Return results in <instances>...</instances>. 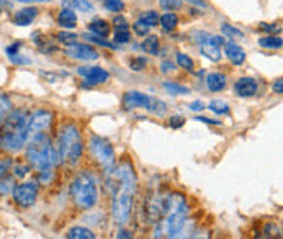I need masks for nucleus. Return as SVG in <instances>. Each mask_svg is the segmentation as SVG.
Listing matches in <instances>:
<instances>
[{
	"label": "nucleus",
	"instance_id": "obj_1",
	"mask_svg": "<svg viewBox=\"0 0 283 239\" xmlns=\"http://www.w3.org/2000/svg\"><path fill=\"white\" fill-rule=\"evenodd\" d=\"M110 190L113 193L112 200V216L116 224H126L131 218L133 200L137 188V177L134 166L131 161H121L115 164L112 172H108Z\"/></svg>",
	"mask_w": 283,
	"mask_h": 239
},
{
	"label": "nucleus",
	"instance_id": "obj_2",
	"mask_svg": "<svg viewBox=\"0 0 283 239\" xmlns=\"http://www.w3.org/2000/svg\"><path fill=\"white\" fill-rule=\"evenodd\" d=\"M188 203L182 193H172L165 196L164 212L159 218L156 228V239H172L180 233V229L187 224Z\"/></svg>",
	"mask_w": 283,
	"mask_h": 239
},
{
	"label": "nucleus",
	"instance_id": "obj_3",
	"mask_svg": "<svg viewBox=\"0 0 283 239\" xmlns=\"http://www.w3.org/2000/svg\"><path fill=\"white\" fill-rule=\"evenodd\" d=\"M30 136L28 130V115L23 110L12 111L5 118L2 131H0V146L5 151L15 152L26 146Z\"/></svg>",
	"mask_w": 283,
	"mask_h": 239
},
{
	"label": "nucleus",
	"instance_id": "obj_4",
	"mask_svg": "<svg viewBox=\"0 0 283 239\" xmlns=\"http://www.w3.org/2000/svg\"><path fill=\"white\" fill-rule=\"evenodd\" d=\"M26 159L36 171H51L59 163L58 149L46 133H36L26 146Z\"/></svg>",
	"mask_w": 283,
	"mask_h": 239
},
{
	"label": "nucleus",
	"instance_id": "obj_5",
	"mask_svg": "<svg viewBox=\"0 0 283 239\" xmlns=\"http://www.w3.org/2000/svg\"><path fill=\"white\" fill-rule=\"evenodd\" d=\"M59 161L67 163L71 166H77L84 154V143H82L80 130L74 123H67L63 126L59 133L58 143Z\"/></svg>",
	"mask_w": 283,
	"mask_h": 239
},
{
	"label": "nucleus",
	"instance_id": "obj_6",
	"mask_svg": "<svg viewBox=\"0 0 283 239\" xmlns=\"http://www.w3.org/2000/svg\"><path fill=\"white\" fill-rule=\"evenodd\" d=\"M71 196L79 208H84V210L92 208L97 203V198H99L97 182L93 179V175L88 172H80L75 175V179L71 184Z\"/></svg>",
	"mask_w": 283,
	"mask_h": 239
},
{
	"label": "nucleus",
	"instance_id": "obj_7",
	"mask_svg": "<svg viewBox=\"0 0 283 239\" xmlns=\"http://www.w3.org/2000/svg\"><path fill=\"white\" fill-rule=\"evenodd\" d=\"M88 147H90L92 157L99 163V166L105 171V174L112 172V169L116 164L115 159V151L113 146L110 144L108 139L102 138L99 135H92L90 136V143H88Z\"/></svg>",
	"mask_w": 283,
	"mask_h": 239
},
{
	"label": "nucleus",
	"instance_id": "obj_8",
	"mask_svg": "<svg viewBox=\"0 0 283 239\" xmlns=\"http://www.w3.org/2000/svg\"><path fill=\"white\" fill-rule=\"evenodd\" d=\"M39 192V187L36 182H25L13 188V200H15L20 207H31L34 200H36Z\"/></svg>",
	"mask_w": 283,
	"mask_h": 239
},
{
	"label": "nucleus",
	"instance_id": "obj_9",
	"mask_svg": "<svg viewBox=\"0 0 283 239\" xmlns=\"http://www.w3.org/2000/svg\"><path fill=\"white\" fill-rule=\"evenodd\" d=\"M197 43L200 45V51L205 56V58H208L210 61H219L221 59V46L218 45L216 36H211L208 33H202L200 31L197 34Z\"/></svg>",
	"mask_w": 283,
	"mask_h": 239
},
{
	"label": "nucleus",
	"instance_id": "obj_10",
	"mask_svg": "<svg viewBox=\"0 0 283 239\" xmlns=\"http://www.w3.org/2000/svg\"><path fill=\"white\" fill-rule=\"evenodd\" d=\"M66 54L72 59H79V61H93L99 58V53L97 49L90 45L85 43H74L69 45L66 49Z\"/></svg>",
	"mask_w": 283,
	"mask_h": 239
},
{
	"label": "nucleus",
	"instance_id": "obj_11",
	"mask_svg": "<svg viewBox=\"0 0 283 239\" xmlns=\"http://www.w3.org/2000/svg\"><path fill=\"white\" fill-rule=\"evenodd\" d=\"M53 120V113L48 110H36L34 113L28 116V130L30 135H36V133H43L48 126H50Z\"/></svg>",
	"mask_w": 283,
	"mask_h": 239
},
{
	"label": "nucleus",
	"instance_id": "obj_12",
	"mask_svg": "<svg viewBox=\"0 0 283 239\" xmlns=\"http://www.w3.org/2000/svg\"><path fill=\"white\" fill-rule=\"evenodd\" d=\"M123 107H125V110H136V108L149 110L151 97L143 92H137V90H129L123 97Z\"/></svg>",
	"mask_w": 283,
	"mask_h": 239
},
{
	"label": "nucleus",
	"instance_id": "obj_13",
	"mask_svg": "<svg viewBox=\"0 0 283 239\" xmlns=\"http://www.w3.org/2000/svg\"><path fill=\"white\" fill-rule=\"evenodd\" d=\"M77 72L85 77L87 84H90V86H99V84H103L108 81L110 74L105 71V69H102L99 66H84V67H79Z\"/></svg>",
	"mask_w": 283,
	"mask_h": 239
},
{
	"label": "nucleus",
	"instance_id": "obj_14",
	"mask_svg": "<svg viewBox=\"0 0 283 239\" xmlns=\"http://www.w3.org/2000/svg\"><path fill=\"white\" fill-rule=\"evenodd\" d=\"M259 82L254 77H241L239 81L234 82V92L239 97H252L257 94Z\"/></svg>",
	"mask_w": 283,
	"mask_h": 239
},
{
	"label": "nucleus",
	"instance_id": "obj_15",
	"mask_svg": "<svg viewBox=\"0 0 283 239\" xmlns=\"http://www.w3.org/2000/svg\"><path fill=\"white\" fill-rule=\"evenodd\" d=\"M224 53H226V58L229 59L234 66H241L246 61L244 49L238 43H232V41H227V43L224 45Z\"/></svg>",
	"mask_w": 283,
	"mask_h": 239
},
{
	"label": "nucleus",
	"instance_id": "obj_16",
	"mask_svg": "<svg viewBox=\"0 0 283 239\" xmlns=\"http://www.w3.org/2000/svg\"><path fill=\"white\" fill-rule=\"evenodd\" d=\"M39 10L36 7H25V9L18 10L15 13V17H13V23L18 25V26H28L33 23V20L38 17Z\"/></svg>",
	"mask_w": 283,
	"mask_h": 239
},
{
	"label": "nucleus",
	"instance_id": "obj_17",
	"mask_svg": "<svg viewBox=\"0 0 283 239\" xmlns=\"http://www.w3.org/2000/svg\"><path fill=\"white\" fill-rule=\"evenodd\" d=\"M58 23H59V26L66 28V30L69 31L77 25V15H75V12L72 9H66L64 7L58 15Z\"/></svg>",
	"mask_w": 283,
	"mask_h": 239
},
{
	"label": "nucleus",
	"instance_id": "obj_18",
	"mask_svg": "<svg viewBox=\"0 0 283 239\" xmlns=\"http://www.w3.org/2000/svg\"><path fill=\"white\" fill-rule=\"evenodd\" d=\"M227 84V79L224 74L221 72H211L206 75V87H208L211 92H221Z\"/></svg>",
	"mask_w": 283,
	"mask_h": 239
},
{
	"label": "nucleus",
	"instance_id": "obj_19",
	"mask_svg": "<svg viewBox=\"0 0 283 239\" xmlns=\"http://www.w3.org/2000/svg\"><path fill=\"white\" fill-rule=\"evenodd\" d=\"M88 28H90L92 34L100 36V38H107L110 33V23L107 20H102V18H95L93 22L88 25Z\"/></svg>",
	"mask_w": 283,
	"mask_h": 239
},
{
	"label": "nucleus",
	"instance_id": "obj_20",
	"mask_svg": "<svg viewBox=\"0 0 283 239\" xmlns=\"http://www.w3.org/2000/svg\"><path fill=\"white\" fill-rule=\"evenodd\" d=\"M67 239H97L93 231L84 226H74L67 231Z\"/></svg>",
	"mask_w": 283,
	"mask_h": 239
},
{
	"label": "nucleus",
	"instance_id": "obj_21",
	"mask_svg": "<svg viewBox=\"0 0 283 239\" xmlns=\"http://www.w3.org/2000/svg\"><path fill=\"white\" fill-rule=\"evenodd\" d=\"M159 22H161V26L165 31H174L177 28V25H178V17L174 12H167L159 18Z\"/></svg>",
	"mask_w": 283,
	"mask_h": 239
},
{
	"label": "nucleus",
	"instance_id": "obj_22",
	"mask_svg": "<svg viewBox=\"0 0 283 239\" xmlns=\"http://www.w3.org/2000/svg\"><path fill=\"white\" fill-rule=\"evenodd\" d=\"M141 48H143L148 54L156 56V54L159 53V38L154 36V34H151V36H146V39L143 41Z\"/></svg>",
	"mask_w": 283,
	"mask_h": 239
},
{
	"label": "nucleus",
	"instance_id": "obj_23",
	"mask_svg": "<svg viewBox=\"0 0 283 239\" xmlns=\"http://www.w3.org/2000/svg\"><path fill=\"white\" fill-rule=\"evenodd\" d=\"M221 31H223L224 36L231 38V39H243L244 38V33L239 30V28L232 26L229 23H221Z\"/></svg>",
	"mask_w": 283,
	"mask_h": 239
},
{
	"label": "nucleus",
	"instance_id": "obj_24",
	"mask_svg": "<svg viewBox=\"0 0 283 239\" xmlns=\"http://www.w3.org/2000/svg\"><path fill=\"white\" fill-rule=\"evenodd\" d=\"M164 89L172 95H187L190 92L188 87H185L182 84H177V82H170V81L164 82Z\"/></svg>",
	"mask_w": 283,
	"mask_h": 239
},
{
	"label": "nucleus",
	"instance_id": "obj_25",
	"mask_svg": "<svg viewBox=\"0 0 283 239\" xmlns=\"http://www.w3.org/2000/svg\"><path fill=\"white\" fill-rule=\"evenodd\" d=\"M129 39H131V33L128 30V23L118 25L115 28V41L116 43H129Z\"/></svg>",
	"mask_w": 283,
	"mask_h": 239
},
{
	"label": "nucleus",
	"instance_id": "obj_26",
	"mask_svg": "<svg viewBox=\"0 0 283 239\" xmlns=\"http://www.w3.org/2000/svg\"><path fill=\"white\" fill-rule=\"evenodd\" d=\"M259 45L262 48H268V49H280L281 48V38L280 36H275V34H272V36H264L259 39Z\"/></svg>",
	"mask_w": 283,
	"mask_h": 239
},
{
	"label": "nucleus",
	"instance_id": "obj_27",
	"mask_svg": "<svg viewBox=\"0 0 283 239\" xmlns=\"http://www.w3.org/2000/svg\"><path fill=\"white\" fill-rule=\"evenodd\" d=\"M208 108L216 115H227L229 113V105H227L224 100H211Z\"/></svg>",
	"mask_w": 283,
	"mask_h": 239
},
{
	"label": "nucleus",
	"instance_id": "obj_28",
	"mask_svg": "<svg viewBox=\"0 0 283 239\" xmlns=\"http://www.w3.org/2000/svg\"><path fill=\"white\" fill-rule=\"evenodd\" d=\"M149 111L154 115H159L162 116L165 111H167V105H165L162 100H159V98H153L151 97V107H149Z\"/></svg>",
	"mask_w": 283,
	"mask_h": 239
},
{
	"label": "nucleus",
	"instance_id": "obj_29",
	"mask_svg": "<svg viewBox=\"0 0 283 239\" xmlns=\"http://www.w3.org/2000/svg\"><path fill=\"white\" fill-rule=\"evenodd\" d=\"M141 22H144L146 23L149 28H153V26H156L157 23H159V13L157 12H154V10H149V12H144V13H141Z\"/></svg>",
	"mask_w": 283,
	"mask_h": 239
},
{
	"label": "nucleus",
	"instance_id": "obj_30",
	"mask_svg": "<svg viewBox=\"0 0 283 239\" xmlns=\"http://www.w3.org/2000/svg\"><path fill=\"white\" fill-rule=\"evenodd\" d=\"M177 64L180 67H183L185 71H188V72L193 71V59L190 58L188 54H185V53H178L177 54Z\"/></svg>",
	"mask_w": 283,
	"mask_h": 239
},
{
	"label": "nucleus",
	"instance_id": "obj_31",
	"mask_svg": "<svg viewBox=\"0 0 283 239\" xmlns=\"http://www.w3.org/2000/svg\"><path fill=\"white\" fill-rule=\"evenodd\" d=\"M103 7L110 12H121L125 9V2H123V0H105Z\"/></svg>",
	"mask_w": 283,
	"mask_h": 239
},
{
	"label": "nucleus",
	"instance_id": "obj_32",
	"mask_svg": "<svg viewBox=\"0 0 283 239\" xmlns=\"http://www.w3.org/2000/svg\"><path fill=\"white\" fill-rule=\"evenodd\" d=\"M58 39L61 41V43H64V45H74L75 43V39H77V34L75 33H71V31H61L58 34Z\"/></svg>",
	"mask_w": 283,
	"mask_h": 239
},
{
	"label": "nucleus",
	"instance_id": "obj_33",
	"mask_svg": "<svg viewBox=\"0 0 283 239\" xmlns=\"http://www.w3.org/2000/svg\"><path fill=\"white\" fill-rule=\"evenodd\" d=\"M161 2V7L169 12H174V10H178L182 9V2L180 0H159Z\"/></svg>",
	"mask_w": 283,
	"mask_h": 239
},
{
	"label": "nucleus",
	"instance_id": "obj_34",
	"mask_svg": "<svg viewBox=\"0 0 283 239\" xmlns=\"http://www.w3.org/2000/svg\"><path fill=\"white\" fill-rule=\"evenodd\" d=\"M84 38H85V39H88V41H92V43L100 45V46H105V48H115V45H113V43H108V41H105V38L95 36V34H92V33H87V34H84Z\"/></svg>",
	"mask_w": 283,
	"mask_h": 239
},
{
	"label": "nucleus",
	"instance_id": "obj_35",
	"mask_svg": "<svg viewBox=\"0 0 283 239\" xmlns=\"http://www.w3.org/2000/svg\"><path fill=\"white\" fill-rule=\"evenodd\" d=\"M133 30H134V33L137 34V36H148V33H149L151 28L144 22H141V20H137V22L133 25Z\"/></svg>",
	"mask_w": 283,
	"mask_h": 239
},
{
	"label": "nucleus",
	"instance_id": "obj_36",
	"mask_svg": "<svg viewBox=\"0 0 283 239\" xmlns=\"http://www.w3.org/2000/svg\"><path fill=\"white\" fill-rule=\"evenodd\" d=\"M13 179H0V195H7L9 192H13Z\"/></svg>",
	"mask_w": 283,
	"mask_h": 239
},
{
	"label": "nucleus",
	"instance_id": "obj_37",
	"mask_svg": "<svg viewBox=\"0 0 283 239\" xmlns=\"http://www.w3.org/2000/svg\"><path fill=\"white\" fill-rule=\"evenodd\" d=\"M10 108H12V103L9 100V97L0 94V116H5L10 111Z\"/></svg>",
	"mask_w": 283,
	"mask_h": 239
},
{
	"label": "nucleus",
	"instance_id": "obj_38",
	"mask_svg": "<svg viewBox=\"0 0 283 239\" xmlns=\"http://www.w3.org/2000/svg\"><path fill=\"white\" fill-rule=\"evenodd\" d=\"M10 166H12L10 157H0V179H4V175L9 172Z\"/></svg>",
	"mask_w": 283,
	"mask_h": 239
},
{
	"label": "nucleus",
	"instance_id": "obj_39",
	"mask_svg": "<svg viewBox=\"0 0 283 239\" xmlns=\"http://www.w3.org/2000/svg\"><path fill=\"white\" fill-rule=\"evenodd\" d=\"M129 66H131L133 71H143V69L146 67V59H144V58H134V59H131Z\"/></svg>",
	"mask_w": 283,
	"mask_h": 239
},
{
	"label": "nucleus",
	"instance_id": "obj_40",
	"mask_svg": "<svg viewBox=\"0 0 283 239\" xmlns=\"http://www.w3.org/2000/svg\"><path fill=\"white\" fill-rule=\"evenodd\" d=\"M188 239H211V233L206 228H202V229H197L193 234H190Z\"/></svg>",
	"mask_w": 283,
	"mask_h": 239
},
{
	"label": "nucleus",
	"instance_id": "obj_41",
	"mask_svg": "<svg viewBox=\"0 0 283 239\" xmlns=\"http://www.w3.org/2000/svg\"><path fill=\"white\" fill-rule=\"evenodd\" d=\"M75 7L82 12H90L93 9V5L88 0H75Z\"/></svg>",
	"mask_w": 283,
	"mask_h": 239
},
{
	"label": "nucleus",
	"instance_id": "obj_42",
	"mask_svg": "<svg viewBox=\"0 0 283 239\" xmlns=\"http://www.w3.org/2000/svg\"><path fill=\"white\" fill-rule=\"evenodd\" d=\"M9 58H10V61L13 62V64H28V62H30L28 58H22L18 53L13 54V56H9Z\"/></svg>",
	"mask_w": 283,
	"mask_h": 239
},
{
	"label": "nucleus",
	"instance_id": "obj_43",
	"mask_svg": "<svg viewBox=\"0 0 283 239\" xmlns=\"http://www.w3.org/2000/svg\"><path fill=\"white\" fill-rule=\"evenodd\" d=\"M260 30L262 31H267V33H278L280 28L277 25H268V23H260Z\"/></svg>",
	"mask_w": 283,
	"mask_h": 239
},
{
	"label": "nucleus",
	"instance_id": "obj_44",
	"mask_svg": "<svg viewBox=\"0 0 283 239\" xmlns=\"http://www.w3.org/2000/svg\"><path fill=\"white\" fill-rule=\"evenodd\" d=\"M116 239H134V236H133V233H131V231L121 228L118 231V234H116Z\"/></svg>",
	"mask_w": 283,
	"mask_h": 239
},
{
	"label": "nucleus",
	"instance_id": "obj_45",
	"mask_svg": "<svg viewBox=\"0 0 283 239\" xmlns=\"http://www.w3.org/2000/svg\"><path fill=\"white\" fill-rule=\"evenodd\" d=\"M183 123H185V118H182V116H172L170 118V126H172V128H180Z\"/></svg>",
	"mask_w": 283,
	"mask_h": 239
},
{
	"label": "nucleus",
	"instance_id": "obj_46",
	"mask_svg": "<svg viewBox=\"0 0 283 239\" xmlns=\"http://www.w3.org/2000/svg\"><path fill=\"white\" fill-rule=\"evenodd\" d=\"M188 237H190V229L187 228V224H185V226L180 229V233L175 234L172 239H188Z\"/></svg>",
	"mask_w": 283,
	"mask_h": 239
},
{
	"label": "nucleus",
	"instance_id": "obj_47",
	"mask_svg": "<svg viewBox=\"0 0 283 239\" xmlns=\"http://www.w3.org/2000/svg\"><path fill=\"white\" fill-rule=\"evenodd\" d=\"M203 108H205V105H203V102H200V100H195V102L190 103V110H193V111H202Z\"/></svg>",
	"mask_w": 283,
	"mask_h": 239
},
{
	"label": "nucleus",
	"instance_id": "obj_48",
	"mask_svg": "<svg viewBox=\"0 0 283 239\" xmlns=\"http://www.w3.org/2000/svg\"><path fill=\"white\" fill-rule=\"evenodd\" d=\"M161 67H162V72H170L172 69H174V62H172V61H164Z\"/></svg>",
	"mask_w": 283,
	"mask_h": 239
},
{
	"label": "nucleus",
	"instance_id": "obj_49",
	"mask_svg": "<svg viewBox=\"0 0 283 239\" xmlns=\"http://www.w3.org/2000/svg\"><path fill=\"white\" fill-rule=\"evenodd\" d=\"M195 120H197V122H203V123H211V125H221V122H218V120H210V118H205V116H197Z\"/></svg>",
	"mask_w": 283,
	"mask_h": 239
},
{
	"label": "nucleus",
	"instance_id": "obj_50",
	"mask_svg": "<svg viewBox=\"0 0 283 239\" xmlns=\"http://www.w3.org/2000/svg\"><path fill=\"white\" fill-rule=\"evenodd\" d=\"M15 175L17 177H23V175L28 172V167H22V166H15Z\"/></svg>",
	"mask_w": 283,
	"mask_h": 239
},
{
	"label": "nucleus",
	"instance_id": "obj_51",
	"mask_svg": "<svg viewBox=\"0 0 283 239\" xmlns=\"http://www.w3.org/2000/svg\"><path fill=\"white\" fill-rule=\"evenodd\" d=\"M273 90H275L277 94H283V81H281V79H278L277 82L273 84Z\"/></svg>",
	"mask_w": 283,
	"mask_h": 239
},
{
	"label": "nucleus",
	"instance_id": "obj_52",
	"mask_svg": "<svg viewBox=\"0 0 283 239\" xmlns=\"http://www.w3.org/2000/svg\"><path fill=\"white\" fill-rule=\"evenodd\" d=\"M18 43L17 45H12V46H9V48H7V54H9V56H13V54H17L18 53Z\"/></svg>",
	"mask_w": 283,
	"mask_h": 239
},
{
	"label": "nucleus",
	"instance_id": "obj_53",
	"mask_svg": "<svg viewBox=\"0 0 283 239\" xmlns=\"http://www.w3.org/2000/svg\"><path fill=\"white\" fill-rule=\"evenodd\" d=\"M185 2H188V4H192V5H197V7H206V2L205 0H185Z\"/></svg>",
	"mask_w": 283,
	"mask_h": 239
},
{
	"label": "nucleus",
	"instance_id": "obj_54",
	"mask_svg": "<svg viewBox=\"0 0 283 239\" xmlns=\"http://www.w3.org/2000/svg\"><path fill=\"white\" fill-rule=\"evenodd\" d=\"M15 2H23V4H31V2H48V0H15Z\"/></svg>",
	"mask_w": 283,
	"mask_h": 239
},
{
	"label": "nucleus",
	"instance_id": "obj_55",
	"mask_svg": "<svg viewBox=\"0 0 283 239\" xmlns=\"http://www.w3.org/2000/svg\"><path fill=\"white\" fill-rule=\"evenodd\" d=\"M5 0H0V15H2V5H4Z\"/></svg>",
	"mask_w": 283,
	"mask_h": 239
}]
</instances>
